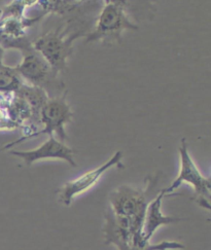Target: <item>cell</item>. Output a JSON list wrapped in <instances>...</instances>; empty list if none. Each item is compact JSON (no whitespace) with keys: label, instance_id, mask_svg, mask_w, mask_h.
Returning a JSON list of instances; mask_svg holds the SVG:
<instances>
[{"label":"cell","instance_id":"cell-1","mask_svg":"<svg viewBox=\"0 0 211 250\" xmlns=\"http://www.w3.org/2000/svg\"><path fill=\"white\" fill-rule=\"evenodd\" d=\"M71 28L87 32V22L80 16H71L64 26L57 27L32 41L33 49L58 74L67 68V61L73 53L74 41L84 36L81 33L71 32Z\"/></svg>","mask_w":211,"mask_h":250},{"label":"cell","instance_id":"cell-2","mask_svg":"<svg viewBox=\"0 0 211 250\" xmlns=\"http://www.w3.org/2000/svg\"><path fill=\"white\" fill-rule=\"evenodd\" d=\"M138 29L139 26L134 23L129 17L126 1L105 0L96 19L94 30L90 31L85 36V43L101 42L104 44H120L124 31H137Z\"/></svg>","mask_w":211,"mask_h":250},{"label":"cell","instance_id":"cell-3","mask_svg":"<svg viewBox=\"0 0 211 250\" xmlns=\"http://www.w3.org/2000/svg\"><path fill=\"white\" fill-rule=\"evenodd\" d=\"M15 69L25 83L43 90L49 98L58 97L66 92L60 74L33 47L23 52V60Z\"/></svg>","mask_w":211,"mask_h":250},{"label":"cell","instance_id":"cell-4","mask_svg":"<svg viewBox=\"0 0 211 250\" xmlns=\"http://www.w3.org/2000/svg\"><path fill=\"white\" fill-rule=\"evenodd\" d=\"M158 176L147 178V188L140 189L130 186H121L109 196L110 211L120 217H125L143 224L146 210L150 199V191L156 188Z\"/></svg>","mask_w":211,"mask_h":250},{"label":"cell","instance_id":"cell-5","mask_svg":"<svg viewBox=\"0 0 211 250\" xmlns=\"http://www.w3.org/2000/svg\"><path fill=\"white\" fill-rule=\"evenodd\" d=\"M178 151L180 157V170L178 176L170 187L164 188L166 196L175 191L182 184H188L194 189L195 201L202 208L210 210V179L200 172L195 162L190 156L186 138L181 139Z\"/></svg>","mask_w":211,"mask_h":250},{"label":"cell","instance_id":"cell-6","mask_svg":"<svg viewBox=\"0 0 211 250\" xmlns=\"http://www.w3.org/2000/svg\"><path fill=\"white\" fill-rule=\"evenodd\" d=\"M72 109L67 102V91L58 97L49 98L41 110V130L34 133L30 138H35L44 134L54 136L55 133L58 137L57 139L64 142L67 138L65 126L72 121Z\"/></svg>","mask_w":211,"mask_h":250},{"label":"cell","instance_id":"cell-7","mask_svg":"<svg viewBox=\"0 0 211 250\" xmlns=\"http://www.w3.org/2000/svg\"><path fill=\"white\" fill-rule=\"evenodd\" d=\"M43 16L44 13L34 18H27L25 15H0V46L4 51L17 49L22 53L31 49L32 41L28 30Z\"/></svg>","mask_w":211,"mask_h":250},{"label":"cell","instance_id":"cell-8","mask_svg":"<svg viewBox=\"0 0 211 250\" xmlns=\"http://www.w3.org/2000/svg\"><path fill=\"white\" fill-rule=\"evenodd\" d=\"M122 159L123 152L117 151L108 161L105 162L101 166L84 173V174H82L78 178L66 182L58 190L59 200L61 203L65 206H70L75 197H78L92 188L99 181L104 173L112 167L117 166L120 169H124Z\"/></svg>","mask_w":211,"mask_h":250},{"label":"cell","instance_id":"cell-9","mask_svg":"<svg viewBox=\"0 0 211 250\" xmlns=\"http://www.w3.org/2000/svg\"><path fill=\"white\" fill-rule=\"evenodd\" d=\"M11 155L21 158L25 164L31 166L35 162L45 159H59L68 163L72 167H76L72 148L57 139L55 136H49V139L44 141L41 146L31 150H11Z\"/></svg>","mask_w":211,"mask_h":250},{"label":"cell","instance_id":"cell-10","mask_svg":"<svg viewBox=\"0 0 211 250\" xmlns=\"http://www.w3.org/2000/svg\"><path fill=\"white\" fill-rule=\"evenodd\" d=\"M165 196V190H161L160 193L149 202L147 207L145 219H143L142 234L148 241H150L153 234H155L157 232V229L162 226L178 223L181 220L180 218L177 217H172L163 214L162 201Z\"/></svg>","mask_w":211,"mask_h":250},{"label":"cell","instance_id":"cell-11","mask_svg":"<svg viewBox=\"0 0 211 250\" xmlns=\"http://www.w3.org/2000/svg\"><path fill=\"white\" fill-rule=\"evenodd\" d=\"M186 246L176 241H163L151 244L142 234V229L134 234L130 250H182Z\"/></svg>","mask_w":211,"mask_h":250},{"label":"cell","instance_id":"cell-12","mask_svg":"<svg viewBox=\"0 0 211 250\" xmlns=\"http://www.w3.org/2000/svg\"><path fill=\"white\" fill-rule=\"evenodd\" d=\"M25 83L15 67L2 64L0 66V93L17 92Z\"/></svg>","mask_w":211,"mask_h":250},{"label":"cell","instance_id":"cell-13","mask_svg":"<svg viewBox=\"0 0 211 250\" xmlns=\"http://www.w3.org/2000/svg\"><path fill=\"white\" fill-rule=\"evenodd\" d=\"M17 129L18 128L15 126V125L7 119L3 108L0 106V131H4V130L12 131Z\"/></svg>","mask_w":211,"mask_h":250},{"label":"cell","instance_id":"cell-14","mask_svg":"<svg viewBox=\"0 0 211 250\" xmlns=\"http://www.w3.org/2000/svg\"><path fill=\"white\" fill-rule=\"evenodd\" d=\"M4 50L0 46V64H3V57H4Z\"/></svg>","mask_w":211,"mask_h":250},{"label":"cell","instance_id":"cell-15","mask_svg":"<svg viewBox=\"0 0 211 250\" xmlns=\"http://www.w3.org/2000/svg\"><path fill=\"white\" fill-rule=\"evenodd\" d=\"M1 65H2V64H0V66H1Z\"/></svg>","mask_w":211,"mask_h":250}]
</instances>
